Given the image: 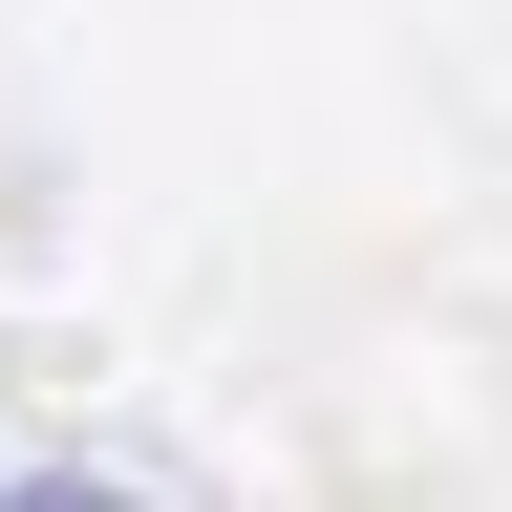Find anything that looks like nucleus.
<instances>
[{
	"instance_id": "f257e3e1",
	"label": "nucleus",
	"mask_w": 512,
	"mask_h": 512,
	"mask_svg": "<svg viewBox=\"0 0 512 512\" xmlns=\"http://www.w3.org/2000/svg\"><path fill=\"white\" fill-rule=\"evenodd\" d=\"M22 512H128V491H86V470H43V491H22Z\"/></svg>"
}]
</instances>
